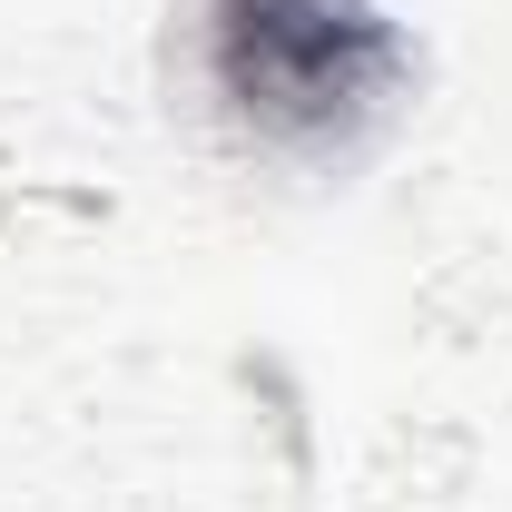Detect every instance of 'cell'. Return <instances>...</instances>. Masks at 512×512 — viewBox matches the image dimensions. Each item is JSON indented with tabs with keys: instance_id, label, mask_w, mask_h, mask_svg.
I'll return each instance as SVG.
<instances>
[{
	"instance_id": "cell-1",
	"label": "cell",
	"mask_w": 512,
	"mask_h": 512,
	"mask_svg": "<svg viewBox=\"0 0 512 512\" xmlns=\"http://www.w3.org/2000/svg\"><path fill=\"white\" fill-rule=\"evenodd\" d=\"M217 109L276 158H345L404 89V30L375 0H197Z\"/></svg>"
}]
</instances>
